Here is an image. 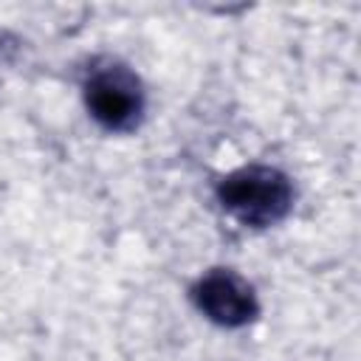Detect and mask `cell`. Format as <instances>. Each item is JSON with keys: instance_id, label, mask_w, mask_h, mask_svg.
<instances>
[{"instance_id": "obj_1", "label": "cell", "mask_w": 361, "mask_h": 361, "mask_svg": "<svg viewBox=\"0 0 361 361\" xmlns=\"http://www.w3.org/2000/svg\"><path fill=\"white\" fill-rule=\"evenodd\" d=\"M220 209L245 228H271L282 223L296 200L293 180L268 164H248L223 175L214 186Z\"/></svg>"}, {"instance_id": "obj_2", "label": "cell", "mask_w": 361, "mask_h": 361, "mask_svg": "<svg viewBox=\"0 0 361 361\" xmlns=\"http://www.w3.org/2000/svg\"><path fill=\"white\" fill-rule=\"evenodd\" d=\"M82 99L90 118L107 133H135L147 113V90L141 76L113 56H99L82 79Z\"/></svg>"}, {"instance_id": "obj_3", "label": "cell", "mask_w": 361, "mask_h": 361, "mask_svg": "<svg viewBox=\"0 0 361 361\" xmlns=\"http://www.w3.org/2000/svg\"><path fill=\"white\" fill-rule=\"evenodd\" d=\"M192 305L217 327L240 330L257 322L259 299L254 285L231 268H209L189 288Z\"/></svg>"}, {"instance_id": "obj_4", "label": "cell", "mask_w": 361, "mask_h": 361, "mask_svg": "<svg viewBox=\"0 0 361 361\" xmlns=\"http://www.w3.org/2000/svg\"><path fill=\"white\" fill-rule=\"evenodd\" d=\"M20 39L14 37V34H8V31H0V71L3 68H11L14 62H17V56H20Z\"/></svg>"}]
</instances>
